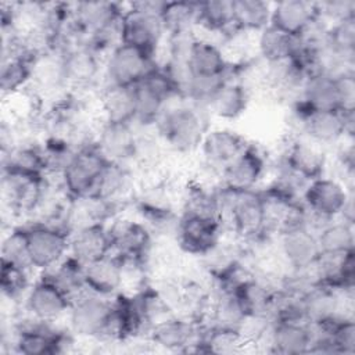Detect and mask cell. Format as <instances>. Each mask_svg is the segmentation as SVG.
<instances>
[{
    "instance_id": "cell-38",
    "label": "cell",
    "mask_w": 355,
    "mask_h": 355,
    "mask_svg": "<svg viewBox=\"0 0 355 355\" xmlns=\"http://www.w3.org/2000/svg\"><path fill=\"white\" fill-rule=\"evenodd\" d=\"M326 43L347 62L355 65V17L330 24L326 31Z\"/></svg>"
},
{
    "instance_id": "cell-36",
    "label": "cell",
    "mask_w": 355,
    "mask_h": 355,
    "mask_svg": "<svg viewBox=\"0 0 355 355\" xmlns=\"http://www.w3.org/2000/svg\"><path fill=\"white\" fill-rule=\"evenodd\" d=\"M198 1H166L162 11V24L166 36L197 32Z\"/></svg>"
},
{
    "instance_id": "cell-14",
    "label": "cell",
    "mask_w": 355,
    "mask_h": 355,
    "mask_svg": "<svg viewBox=\"0 0 355 355\" xmlns=\"http://www.w3.org/2000/svg\"><path fill=\"white\" fill-rule=\"evenodd\" d=\"M205 322L184 315H171L157 322L148 331L146 340L150 345L165 351L196 352Z\"/></svg>"
},
{
    "instance_id": "cell-6",
    "label": "cell",
    "mask_w": 355,
    "mask_h": 355,
    "mask_svg": "<svg viewBox=\"0 0 355 355\" xmlns=\"http://www.w3.org/2000/svg\"><path fill=\"white\" fill-rule=\"evenodd\" d=\"M133 89L136 98L135 123L140 126H154L166 105L180 97L176 85L161 65L135 85Z\"/></svg>"
},
{
    "instance_id": "cell-35",
    "label": "cell",
    "mask_w": 355,
    "mask_h": 355,
    "mask_svg": "<svg viewBox=\"0 0 355 355\" xmlns=\"http://www.w3.org/2000/svg\"><path fill=\"white\" fill-rule=\"evenodd\" d=\"M46 276L58 288H61L71 300L86 290L85 287V265L72 258L69 254L51 269L37 273Z\"/></svg>"
},
{
    "instance_id": "cell-34",
    "label": "cell",
    "mask_w": 355,
    "mask_h": 355,
    "mask_svg": "<svg viewBox=\"0 0 355 355\" xmlns=\"http://www.w3.org/2000/svg\"><path fill=\"white\" fill-rule=\"evenodd\" d=\"M354 225L341 219L327 222L318 233V244L322 255H340L354 251L355 233Z\"/></svg>"
},
{
    "instance_id": "cell-37",
    "label": "cell",
    "mask_w": 355,
    "mask_h": 355,
    "mask_svg": "<svg viewBox=\"0 0 355 355\" xmlns=\"http://www.w3.org/2000/svg\"><path fill=\"white\" fill-rule=\"evenodd\" d=\"M1 262L33 270L24 223L11 225L1 240ZM36 273V272H35Z\"/></svg>"
},
{
    "instance_id": "cell-23",
    "label": "cell",
    "mask_w": 355,
    "mask_h": 355,
    "mask_svg": "<svg viewBox=\"0 0 355 355\" xmlns=\"http://www.w3.org/2000/svg\"><path fill=\"white\" fill-rule=\"evenodd\" d=\"M252 98V90L240 79L230 76L212 94L205 105L211 119L236 121L245 114Z\"/></svg>"
},
{
    "instance_id": "cell-15",
    "label": "cell",
    "mask_w": 355,
    "mask_h": 355,
    "mask_svg": "<svg viewBox=\"0 0 355 355\" xmlns=\"http://www.w3.org/2000/svg\"><path fill=\"white\" fill-rule=\"evenodd\" d=\"M61 50L69 89L79 93H98L103 82L104 57L86 44Z\"/></svg>"
},
{
    "instance_id": "cell-18",
    "label": "cell",
    "mask_w": 355,
    "mask_h": 355,
    "mask_svg": "<svg viewBox=\"0 0 355 355\" xmlns=\"http://www.w3.org/2000/svg\"><path fill=\"white\" fill-rule=\"evenodd\" d=\"M186 62L190 78L232 76L233 64L230 62L220 43L200 33H196L190 40Z\"/></svg>"
},
{
    "instance_id": "cell-27",
    "label": "cell",
    "mask_w": 355,
    "mask_h": 355,
    "mask_svg": "<svg viewBox=\"0 0 355 355\" xmlns=\"http://www.w3.org/2000/svg\"><path fill=\"white\" fill-rule=\"evenodd\" d=\"M97 116L100 121L111 123H135L133 86H101L97 94Z\"/></svg>"
},
{
    "instance_id": "cell-28",
    "label": "cell",
    "mask_w": 355,
    "mask_h": 355,
    "mask_svg": "<svg viewBox=\"0 0 355 355\" xmlns=\"http://www.w3.org/2000/svg\"><path fill=\"white\" fill-rule=\"evenodd\" d=\"M315 1L282 0L272 3L270 25L293 36H301L318 19Z\"/></svg>"
},
{
    "instance_id": "cell-29",
    "label": "cell",
    "mask_w": 355,
    "mask_h": 355,
    "mask_svg": "<svg viewBox=\"0 0 355 355\" xmlns=\"http://www.w3.org/2000/svg\"><path fill=\"white\" fill-rule=\"evenodd\" d=\"M301 47L302 40L300 36L286 33L270 24L255 35V55L266 64L295 58Z\"/></svg>"
},
{
    "instance_id": "cell-39",
    "label": "cell",
    "mask_w": 355,
    "mask_h": 355,
    "mask_svg": "<svg viewBox=\"0 0 355 355\" xmlns=\"http://www.w3.org/2000/svg\"><path fill=\"white\" fill-rule=\"evenodd\" d=\"M35 272L18 268L10 263L1 262V273H0V288L3 300L8 302H22L24 295L28 288L33 283L32 275Z\"/></svg>"
},
{
    "instance_id": "cell-31",
    "label": "cell",
    "mask_w": 355,
    "mask_h": 355,
    "mask_svg": "<svg viewBox=\"0 0 355 355\" xmlns=\"http://www.w3.org/2000/svg\"><path fill=\"white\" fill-rule=\"evenodd\" d=\"M36 55L25 49L3 57L0 67V89L4 97L17 96L28 90L32 78V64Z\"/></svg>"
},
{
    "instance_id": "cell-1",
    "label": "cell",
    "mask_w": 355,
    "mask_h": 355,
    "mask_svg": "<svg viewBox=\"0 0 355 355\" xmlns=\"http://www.w3.org/2000/svg\"><path fill=\"white\" fill-rule=\"evenodd\" d=\"M154 128L171 155L187 157L198 153L211 116L204 107L179 97L166 105Z\"/></svg>"
},
{
    "instance_id": "cell-10",
    "label": "cell",
    "mask_w": 355,
    "mask_h": 355,
    "mask_svg": "<svg viewBox=\"0 0 355 355\" xmlns=\"http://www.w3.org/2000/svg\"><path fill=\"white\" fill-rule=\"evenodd\" d=\"M108 230L112 254L126 261H141L150 268V255L157 240L139 218L121 214L108 223Z\"/></svg>"
},
{
    "instance_id": "cell-33",
    "label": "cell",
    "mask_w": 355,
    "mask_h": 355,
    "mask_svg": "<svg viewBox=\"0 0 355 355\" xmlns=\"http://www.w3.org/2000/svg\"><path fill=\"white\" fill-rule=\"evenodd\" d=\"M233 22L239 31L257 35L270 24L272 3L263 0H232Z\"/></svg>"
},
{
    "instance_id": "cell-4",
    "label": "cell",
    "mask_w": 355,
    "mask_h": 355,
    "mask_svg": "<svg viewBox=\"0 0 355 355\" xmlns=\"http://www.w3.org/2000/svg\"><path fill=\"white\" fill-rule=\"evenodd\" d=\"M112 298L85 290L76 295L67 315V327L80 341L103 343L111 322Z\"/></svg>"
},
{
    "instance_id": "cell-32",
    "label": "cell",
    "mask_w": 355,
    "mask_h": 355,
    "mask_svg": "<svg viewBox=\"0 0 355 355\" xmlns=\"http://www.w3.org/2000/svg\"><path fill=\"white\" fill-rule=\"evenodd\" d=\"M233 11L232 0H209L198 1L197 6V33L222 39L233 31Z\"/></svg>"
},
{
    "instance_id": "cell-16",
    "label": "cell",
    "mask_w": 355,
    "mask_h": 355,
    "mask_svg": "<svg viewBox=\"0 0 355 355\" xmlns=\"http://www.w3.org/2000/svg\"><path fill=\"white\" fill-rule=\"evenodd\" d=\"M268 155L254 143L247 147L230 162L220 173V184L236 191L261 189L270 171Z\"/></svg>"
},
{
    "instance_id": "cell-11",
    "label": "cell",
    "mask_w": 355,
    "mask_h": 355,
    "mask_svg": "<svg viewBox=\"0 0 355 355\" xmlns=\"http://www.w3.org/2000/svg\"><path fill=\"white\" fill-rule=\"evenodd\" d=\"M72 300L43 275H37L22 298L21 309L28 316L47 323L67 319Z\"/></svg>"
},
{
    "instance_id": "cell-8",
    "label": "cell",
    "mask_w": 355,
    "mask_h": 355,
    "mask_svg": "<svg viewBox=\"0 0 355 355\" xmlns=\"http://www.w3.org/2000/svg\"><path fill=\"white\" fill-rule=\"evenodd\" d=\"M32 268L36 273L46 272L69 254L71 233L55 225L24 222Z\"/></svg>"
},
{
    "instance_id": "cell-25",
    "label": "cell",
    "mask_w": 355,
    "mask_h": 355,
    "mask_svg": "<svg viewBox=\"0 0 355 355\" xmlns=\"http://www.w3.org/2000/svg\"><path fill=\"white\" fill-rule=\"evenodd\" d=\"M85 287L86 290L114 298L125 291V272L119 257L110 254L98 261L85 265Z\"/></svg>"
},
{
    "instance_id": "cell-13",
    "label": "cell",
    "mask_w": 355,
    "mask_h": 355,
    "mask_svg": "<svg viewBox=\"0 0 355 355\" xmlns=\"http://www.w3.org/2000/svg\"><path fill=\"white\" fill-rule=\"evenodd\" d=\"M351 193H354V189H349L333 175L324 173L306 183L301 194V201L312 215L331 220L340 216Z\"/></svg>"
},
{
    "instance_id": "cell-17",
    "label": "cell",
    "mask_w": 355,
    "mask_h": 355,
    "mask_svg": "<svg viewBox=\"0 0 355 355\" xmlns=\"http://www.w3.org/2000/svg\"><path fill=\"white\" fill-rule=\"evenodd\" d=\"M279 159L306 182L324 175L330 162L327 148L297 133L288 136Z\"/></svg>"
},
{
    "instance_id": "cell-21",
    "label": "cell",
    "mask_w": 355,
    "mask_h": 355,
    "mask_svg": "<svg viewBox=\"0 0 355 355\" xmlns=\"http://www.w3.org/2000/svg\"><path fill=\"white\" fill-rule=\"evenodd\" d=\"M248 143L247 137L237 130L225 126H211L205 133L197 154L202 164L222 173L223 168L230 164Z\"/></svg>"
},
{
    "instance_id": "cell-24",
    "label": "cell",
    "mask_w": 355,
    "mask_h": 355,
    "mask_svg": "<svg viewBox=\"0 0 355 355\" xmlns=\"http://www.w3.org/2000/svg\"><path fill=\"white\" fill-rule=\"evenodd\" d=\"M110 254H112V241L108 225H89L71 232L69 255L82 265H89Z\"/></svg>"
},
{
    "instance_id": "cell-5",
    "label": "cell",
    "mask_w": 355,
    "mask_h": 355,
    "mask_svg": "<svg viewBox=\"0 0 355 355\" xmlns=\"http://www.w3.org/2000/svg\"><path fill=\"white\" fill-rule=\"evenodd\" d=\"M158 65L155 55L119 43L104 55L101 86H135Z\"/></svg>"
},
{
    "instance_id": "cell-22",
    "label": "cell",
    "mask_w": 355,
    "mask_h": 355,
    "mask_svg": "<svg viewBox=\"0 0 355 355\" xmlns=\"http://www.w3.org/2000/svg\"><path fill=\"white\" fill-rule=\"evenodd\" d=\"M312 338V327L305 322L272 320L262 345L272 354L300 355L311 352Z\"/></svg>"
},
{
    "instance_id": "cell-12",
    "label": "cell",
    "mask_w": 355,
    "mask_h": 355,
    "mask_svg": "<svg viewBox=\"0 0 355 355\" xmlns=\"http://www.w3.org/2000/svg\"><path fill=\"white\" fill-rule=\"evenodd\" d=\"M107 159L94 143L78 148L73 159L61 173V184L69 198L94 194Z\"/></svg>"
},
{
    "instance_id": "cell-2",
    "label": "cell",
    "mask_w": 355,
    "mask_h": 355,
    "mask_svg": "<svg viewBox=\"0 0 355 355\" xmlns=\"http://www.w3.org/2000/svg\"><path fill=\"white\" fill-rule=\"evenodd\" d=\"M165 4L166 1L158 0L125 3L121 22V43L144 50L158 58L166 40L161 18Z\"/></svg>"
},
{
    "instance_id": "cell-40",
    "label": "cell",
    "mask_w": 355,
    "mask_h": 355,
    "mask_svg": "<svg viewBox=\"0 0 355 355\" xmlns=\"http://www.w3.org/2000/svg\"><path fill=\"white\" fill-rule=\"evenodd\" d=\"M318 17L327 25L338 22L341 19L355 17L354 0H326L315 1Z\"/></svg>"
},
{
    "instance_id": "cell-26",
    "label": "cell",
    "mask_w": 355,
    "mask_h": 355,
    "mask_svg": "<svg viewBox=\"0 0 355 355\" xmlns=\"http://www.w3.org/2000/svg\"><path fill=\"white\" fill-rule=\"evenodd\" d=\"M125 11V3L114 1H78L72 3V22L86 36H89L118 22Z\"/></svg>"
},
{
    "instance_id": "cell-19",
    "label": "cell",
    "mask_w": 355,
    "mask_h": 355,
    "mask_svg": "<svg viewBox=\"0 0 355 355\" xmlns=\"http://www.w3.org/2000/svg\"><path fill=\"white\" fill-rule=\"evenodd\" d=\"M277 252L288 270L312 269L320 257L316 233L304 225L275 236Z\"/></svg>"
},
{
    "instance_id": "cell-41",
    "label": "cell",
    "mask_w": 355,
    "mask_h": 355,
    "mask_svg": "<svg viewBox=\"0 0 355 355\" xmlns=\"http://www.w3.org/2000/svg\"><path fill=\"white\" fill-rule=\"evenodd\" d=\"M336 80L340 98V111H355V72L347 71L340 73L336 76Z\"/></svg>"
},
{
    "instance_id": "cell-7",
    "label": "cell",
    "mask_w": 355,
    "mask_h": 355,
    "mask_svg": "<svg viewBox=\"0 0 355 355\" xmlns=\"http://www.w3.org/2000/svg\"><path fill=\"white\" fill-rule=\"evenodd\" d=\"M46 186V176L1 168V200L11 219L29 220Z\"/></svg>"
},
{
    "instance_id": "cell-20",
    "label": "cell",
    "mask_w": 355,
    "mask_h": 355,
    "mask_svg": "<svg viewBox=\"0 0 355 355\" xmlns=\"http://www.w3.org/2000/svg\"><path fill=\"white\" fill-rule=\"evenodd\" d=\"M137 144L139 139L135 123L98 121L94 133V146L107 161L135 165Z\"/></svg>"
},
{
    "instance_id": "cell-30",
    "label": "cell",
    "mask_w": 355,
    "mask_h": 355,
    "mask_svg": "<svg viewBox=\"0 0 355 355\" xmlns=\"http://www.w3.org/2000/svg\"><path fill=\"white\" fill-rule=\"evenodd\" d=\"M294 103L309 110H336L340 111V98L336 76L312 72L308 73L298 98Z\"/></svg>"
},
{
    "instance_id": "cell-3",
    "label": "cell",
    "mask_w": 355,
    "mask_h": 355,
    "mask_svg": "<svg viewBox=\"0 0 355 355\" xmlns=\"http://www.w3.org/2000/svg\"><path fill=\"white\" fill-rule=\"evenodd\" d=\"M294 133L301 135L324 148L336 147L344 140H354L355 111L309 110L300 103L291 104Z\"/></svg>"
},
{
    "instance_id": "cell-9",
    "label": "cell",
    "mask_w": 355,
    "mask_h": 355,
    "mask_svg": "<svg viewBox=\"0 0 355 355\" xmlns=\"http://www.w3.org/2000/svg\"><path fill=\"white\" fill-rule=\"evenodd\" d=\"M219 219L194 212H180L175 243L189 258H201L225 236Z\"/></svg>"
}]
</instances>
